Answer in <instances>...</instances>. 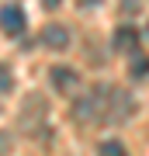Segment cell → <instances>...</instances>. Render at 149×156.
Here are the masks:
<instances>
[{
  "mask_svg": "<svg viewBox=\"0 0 149 156\" xmlns=\"http://www.w3.org/2000/svg\"><path fill=\"white\" fill-rule=\"evenodd\" d=\"M128 73H132L135 80L149 76V56H142V52H132V62H128Z\"/></svg>",
  "mask_w": 149,
  "mask_h": 156,
  "instance_id": "obj_6",
  "label": "cell"
},
{
  "mask_svg": "<svg viewBox=\"0 0 149 156\" xmlns=\"http://www.w3.org/2000/svg\"><path fill=\"white\" fill-rule=\"evenodd\" d=\"M11 69H7V66H0V90H4V94H11Z\"/></svg>",
  "mask_w": 149,
  "mask_h": 156,
  "instance_id": "obj_8",
  "label": "cell"
},
{
  "mask_svg": "<svg viewBox=\"0 0 149 156\" xmlns=\"http://www.w3.org/2000/svg\"><path fill=\"white\" fill-rule=\"evenodd\" d=\"M42 42L49 45V49L62 52V49H69L73 35H69V28H66V24H45V28H42Z\"/></svg>",
  "mask_w": 149,
  "mask_h": 156,
  "instance_id": "obj_2",
  "label": "cell"
},
{
  "mask_svg": "<svg viewBox=\"0 0 149 156\" xmlns=\"http://www.w3.org/2000/svg\"><path fill=\"white\" fill-rule=\"evenodd\" d=\"M135 28L132 24H122V28L115 31V49H128V52H135Z\"/></svg>",
  "mask_w": 149,
  "mask_h": 156,
  "instance_id": "obj_5",
  "label": "cell"
},
{
  "mask_svg": "<svg viewBox=\"0 0 149 156\" xmlns=\"http://www.w3.org/2000/svg\"><path fill=\"white\" fill-rule=\"evenodd\" d=\"M52 83L59 87L62 94H69V90L80 83V76H76V73H73L69 66H52Z\"/></svg>",
  "mask_w": 149,
  "mask_h": 156,
  "instance_id": "obj_4",
  "label": "cell"
},
{
  "mask_svg": "<svg viewBox=\"0 0 149 156\" xmlns=\"http://www.w3.org/2000/svg\"><path fill=\"white\" fill-rule=\"evenodd\" d=\"M111 87H97V90H90V94H83L73 101V118L83 125H94V122H108L111 118V97H104Z\"/></svg>",
  "mask_w": 149,
  "mask_h": 156,
  "instance_id": "obj_1",
  "label": "cell"
},
{
  "mask_svg": "<svg viewBox=\"0 0 149 156\" xmlns=\"http://www.w3.org/2000/svg\"><path fill=\"white\" fill-rule=\"evenodd\" d=\"M97 156H128V153H125V146L118 142V139H104V142L97 146Z\"/></svg>",
  "mask_w": 149,
  "mask_h": 156,
  "instance_id": "obj_7",
  "label": "cell"
},
{
  "mask_svg": "<svg viewBox=\"0 0 149 156\" xmlns=\"http://www.w3.org/2000/svg\"><path fill=\"white\" fill-rule=\"evenodd\" d=\"M142 7V0H122V14H135Z\"/></svg>",
  "mask_w": 149,
  "mask_h": 156,
  "instance_id": "obj_9",
  "label": "cell"
},
{
  "mask_svg": "<svg viewBox=\"0 0 149 156\" xmlns=\"http://www.w3.org/2000/svg\"><path fill=\"white\" fill-rule=\"evenodd\" d=\"M146 38H149V24H146Z\"/></svg>",
  "mask_w": 149,
  "mask_h": 156,
  "instance_id": "obj_11",
  "label": "cell"
},
{
  "mask_svg": "<svg viewBox=\"0 0 149 156\" xmlns=\"http://www.w3.org/2000/svg\"><path fill=\"white\" fill-rule=\"evenodd\" d=\"M42 4H45V7H49V11H55V7H59V4H62V0H42Z\"/></svg>",
  "mask_w": 149,
  "mask_h": 156,
  "instance_id": "obj_10",
  "label": "cell"
},
{
  "mask_svg": "<svg viewBox=\"0 0 149 156\" xmlns=\"http://www.w3.org/2000/svg\"><path fill=\"white\" fill-rule=\"evenodd\" d=\"M21 31H24V11L14 7V4H7L4 7V35L7 38H17Z\"/></svg>",
  "mask_w": 149,
  "mask_h": 156,
  "instance_id": "obj_3",
  "label": "cell"
}]
</instances>
